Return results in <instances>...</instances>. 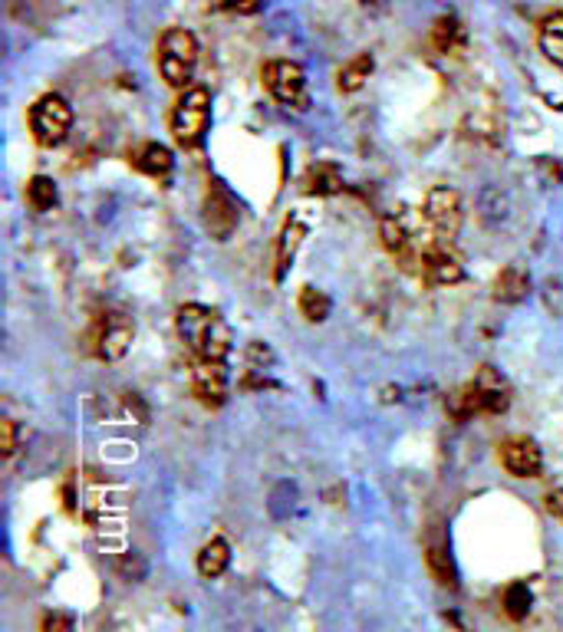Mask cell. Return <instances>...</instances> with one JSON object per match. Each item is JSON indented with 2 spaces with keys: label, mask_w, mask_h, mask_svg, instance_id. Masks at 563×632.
<instances>
[{
  "label": "cell",
  "mask_w": 563,
  "mask_h": 632,
  "mask_svg": "<svg viewBox=\"0 0 563 632\" xmlns=\"http://www.w3.org/2000/svg\"><path fill=\"white\" fill-rule=\"evenodd\" d=\"M175 326L182 343L198 359H205V363H224V359H228L234 346V333L218 310L201 307V303H185V307H178Z\"/></svg>",
  "instance_id": "1"
},
{
  "label": "cell",
  "mask_w": 563,
  "mask_h": 632,
  "mask_svg": "<svg viewBox=\"0 0 563 632\" xmlns=\"http://www.w3.org/2000/svg\"><path fill=\"white\" fill-rule=\"evenodd\" d=\"M508 405H511L508 379L491 366H481L478 376L448 399V409H452L458 422L471 419V415H501L508 412Z\"/></svg>",
  "instance_id": "2"
},
{
  "label": "cell",
  "mask_w": 563,
  "mask_h": 632,
  "mask_svg": "<svg viewBox=\"0 0 563 632\" xmlns=\"http://www.w3.org/2000/svg\"><path fill=\"white\" fill-rule=\"evenodd\" d=\"M211 126V93L205 86H191L182 93L172 112V135L182 149H198Z\"/></svg>",
  "instance_id": "3"
},
{
  "label": "cell",
  "mask_w": 563,
  "mask_h": 632,
  "mask_svg": "<svg viewBox=\"0 0 563 632\" xmlns=\"http://www.w3.org/2000/svg\"><path fill=\"white\" fill-rule=\"evenodd\" d=\"M379 237H382V244H386V251L402 264V270L415 274V270H419V261H422V251L429 247V241L435 234L422 237L419 228H415L412 214L396 211V214H386V218H382Z\"/></svg>",
  "instance_id": "4"
},
{
  "label": "cell",
  "mask_w": 563,
  "mask_h": 632,
  "mask_svg": "<svg viewBox=\"0 0 563 632\" xmlns=\"http://www.w3.org/2000/svg\"><path fill=\"white\" fill-rule=\"evenodd\" d=\"M195 66H198L195 33L185 30V27L165 30V37L159 43V70L165 76V83L185 89L191 83V76H195Z\"/></svg>",
  "instance_id": "5"
},
{
  "label": "cell",
  "mask_w": 563,
  "mask_h": 632,
  "mask_svg": "<svg viewBox=\"0 0 563 632\" xmlns=\"http://www.w3.org/2000/svg\"><path fill=\"white\" fill-rule=\"evenodd\" d=\"M70 129H73V109L60 93H47L33 103L30 132H33V139H37V145L53 149V145H60L66 135H70Z\"/></svg>",
  "instance_id": "6"
},
{
  "label": "cell",
  "mask_w": 563,
  "mask_h": 632,
  "mask_svg": "<svg viewBox=\"0 0 563 632\" xmlns=\"http://www.w3.org/2000/svg\"><path fill=\"white\" fill-rule=\"evenodd\" d=\"M415 277H422L425 284H432V287H455L465 280V264H461V254L452 247V241L432 237L429 247L422 251Z\"/></svg>",
  "instance_id": "7"
},
{
  "label": "cell",
  "mask_w": 563,
  "mask_h": 632,
  "mask_svg": "<svg viewBox=\"0 0 563 632\" xmlns=\"http://www.w3.org/2000/svg\"><path fill=\"white\" fill-rule=\"evenodd\" d=\"M264 86L270 89V96L284 106L294 109H307L310 106V93H307V73L303 66L290 63V60H270L264 66Z\"/></svg>",
  "instance_id": "8"
},
{
  "label": "cell",
  "mask_w": 563,
  "mask_h": 632,
  "mask_svg": "<svg viewBox=\"0 0 563 632\" xmlns=\"http://www.w3.org/2000/svg\"><path fill=\"white\" fill-rule=\"evenodd\" d=\"M425 221H429L432 234H438L442 241H455L461 231V221H465V208H461V195L455 188L438 185L425 195Z\"/></svg>",
  "instance_id": "9"
},
{
  "label": "cell",
  "mask_w": 563,
  "mask_h": 632,
  "mask_svg": "<svg viewBox=\"0 0 563 632\" xmlns=\"http://www.w3.org/2000/svg\"><path fill=\"white\" fill-rule=\"evenodd\" d=\"M132 340H135V323L122 313H109L103 316V323L96 330V353L109 359V363H116V359H122L132 349Z\"/></svg>",
  "instance_id": "10"
},
{
  "label": "cell",
  "mask_w": 563,
  "mask_h": 632,
  "mask_svg": "<svg viewBox=\"0 0 563 632\" xmlns=\"http://www.w3.org/2000/svg\"><path fill=\"white\" fill-rule=\"evenodd\" d=\"M241 221V211H238V201L231 198V191L224 185H211L208 198H205V224L208 231L218 237V241H228L231 231L238 228Z\"/></svg>",
  "instance_id": "11"
},
{
  "label": "cell",
  "mask_w": 563,
  "mask_h": 632,
  "mask_svg": "<svg viewBox=\"0 0 563 632\" xmlns=\"http://www.w3.org/2000/svg\"><path fill=\"white\" fill-rule=\"evenodd\" d=\"M191 392H195V399L201 405H208V409H218L228 399V369L224 363H205V359H198L195 372H191Z\"/></svg>",
  "instance_id": "12"
},
{
  "label": "cell",
  "mask_w": 563,
  "mask_h": 632,
  "mask_svg": "<svg viewBox=\"0 0 563 632\" xmlns=\"http://www.w3.org/2000/svg\"><path fill=\"white\" fill-rule=\"evenodd\" d=\"M501 461L514 478H537L540 468H544V455H540L537 442H531V438L524 435L508 438V442L501 445Z\"/></svg>",
  "instance_id": "13"
},
{
  "label": "cell",
  "mask_w": 563,
  "mask_h": 632,
  "mask_svg": "<svg viewBox=\"0 0 563 632\" xmlns=\"http://www.w3.org/2000/svg\"><path fill=\"white\" fill-rule=\"evenodd\" d=\"M307 241V221L300 218H287V224L280 228L277 237V267H274V280H284V274L294 264V257L300 251V244Z\"/></svg>",
  "instance_id": "14"
},
{
  "label": "cell",
  "mask_w": 563,
  "mask_h": 632,
  "mask_svg": "<svg viewBox=\"0 0 563 632\" xmlns=\"http://www.w3.org/2000/svg\"><path fill=\"white\" fill-rule=\"evenodd\" d=\"M531 293V274L521 264H508L494 277V300L501 303H521Z\"/></svg>",
  "instance_id": "15"
},
{
  "label": "cell",
  "mask_w": 563,
  "mask_h": 632,
  "mask_svg": "<svg viewBox=\"0 0 563 632\" xmlns=\"http://www.w3.org/2000/svg\"><path fill=\"white\" fill-rule=\"evenodd\" d=\"M303 191L307 195H336V191H343V172L336 162H313L307 168V175H303Z\"/></svg>",
  "instance_id": "16"
},
{
  "label": "cell",
  "mask_w": 563,
  "mask_h": 632,
  "mask_svg": "<svg viewBox=\"0 0 563 632\" xmlns=\"http://www.w3.org/2000/svg\"><path fill=\"white\" fill-rule=\"evenodd\" d=\"M132 165L139 168L142 175H152V178H165L168 172H172V165H175V158L172 152L165 149V145L159 142H145L139 152L132 155Z\"/></svg>",
  "instance_id": "17"
},
{
  "label": "cell",
  "mask_w": 563,
  "mask_h": 632,
  "mask_svg": "<svg viewBox=\"0 0 563 632\" xmlns=\"http://www.w3.org/2000/svg\"><path fill=\"white\" fill-rule=\"evenodd\" d=\"M228 563H231V544L224 537L208 540L198 553V573L205 580H218L221 573L228 570Z\"/></svg>",
  "instance_id": "18"
},
{
  "label": "cell",
  "mask_w": 563,
  "mask_h": 632,
  "mask_svg": "<svg viewBox=\"0 0 563 632\" xmlns=\"http://www.w3.org/2000/svg\"><path fill=\"white\" fill-rule=\"evenodd\" d=\"M465 43H468V33H465V27H461L458 17H438L435 20L432 47L438 53H458V50H465Z\"/></svg>",
  "instance_id": "19"
},
{
  "label": "cell",
  "mask_w": 563,
  "mask_h": 632,
  "mask_svg": "<svg viewBox=\"0 0 563 632\" xmlns=\"http://www.w3.org/2000/svg\"><path fill=\"white\" fill-rule=\"evenodd\" d=\"M425 560H429V570L438 586H448V590H458V570H455V560L452 553H448L445 544H429L425 550Z\"/></svg>",
  "instance_id": "20"
},
{
  "label": "cell",
  "mask_w": 563,
  "mask_h": 632,
  "mask_svg": "<svg viewBox=\"0 0 563 632\" xmlns=\"http://www.w3.org/2000/svg\"><path fill=\"white\" fill-rule=\"evenodd\" d=\"M373 70H376L373 56H369V53H359L356 60H349V63L343 66L340 76H336V83H340L343 93H356V89H363V86H366V79L373 76Z\"/></svg>",
  "instance_id": "21"
},
{
  "label": "cell",
  "mask_w": 563,
  "mask_h": 632,
  "mask_svg": "<svg viewBox=\"0 0 563 632\" xmlns=\"http://www.w3.org/2000/svg\"><path fill=\"white\" fill-rule=\"evenodd\" d=\"M540 50L547 53V60L563 66V10L560 14H550L540 24Z\"/></svg>",
  "instance_id": "22"
},
{
  "label": "cell",
  "mask_w": 563,
  "mask_h": 632,
  "mask_svg": "<svg viewBox=\"0 0 563 632\" xmlns=\"http://www.w3.org/2000/svg\"><path fill=\"white\" fill-rule=\"evenodd\" d=\"M56 185H53V178L47 175H33L30 182H27V201H30V208L33 211H50L56 208Z\"/></svg>",
  "instance_id": "23"
},
{
  "label": "cell",
  "mask_w": 563,
  "mask_h": 632,
  "mask_svg": "<svg viewBox=\"0 0 563 632\" xmlns=\"http://www.w3.org/2000/svg\"><path fill=\"white\" fill-rule=\"evenodd\" d=\"M330 310H333V303L323 290H317V287L300 290V313L307 316L310 323H323L326 316H330Z\"/></svg>",
  "instance_id": "24"
},
{
  "label": "cell",
  "mask_w": 563,
  "mask_h": 632,
  "mask_svg": "<svg viewBox=\"0 0 563 632\" xmlns=\"http://www.w3.org/2000/svg\"><path fill=\"white\" fill-rule=\"evenodd\" d=\"M531 586L527 583H511L508 590H504V613H508L511 619H524L527 613H531Z\"/></svg>",
  "instance_id": "25"
},
{
  "label": "cell",
  "mask_w": 563,
  "mask_h": 632,
  "mask_svg": "<svg viewBox=\"0 0 563 632\" xmlns=\"http://www.w3.org/2000/svg\"><path fill=\"white\" fill-rule=\"evenodd\" d=\"M0 451H4V458H10L17 451V422L14 419L0 422Z\"/></svg>",
  "instance_id": "26"
},
{
  "label": "cell",
  "mask_w": 563,
  "mask_h": 632,
  "mask_svg": "<svg viewBox=\"0 0 563 632\" xmlns=\"http://www.w3.org/2000/svg\"><path fill=\"white\" fill-rule=\"evenodd\" d=\"M40 632H76L73 616H66V613H47V616H43Z\"/></svg>",
  "instance_id": "27"
},
{
  "label": "cell",
  "mask_w": 563,
  "mask_h": 632,
  "mask_svg": "<svg viewBox=\"0 0 563 632\" xmlns=\"http://www.w3.org/2000/svg\"><path fill=\"white\" fill-rule=\"evenodd\" d=\"M221 7H224V10H231V14L251 17V14H257V10L264 7V0H221Z\"/></svg>",
  "instance_id": "28"
},
{
  "label": "cell",
  "mask_w": 563,
  "mask_h": 632,
  "mask_svg": "<svg viewBox=\"0 0 563 632\" xmlns=\"http://www.w3.org/2000/svg\"><path fill=\"white\" fill-rule=\"evenodd\" d=\"M544 504H547V511L557 517V521L563 524V488H554V491H547V498H544Z\"/></svg>",
  "instance_id": "29"
}]
</instances>
